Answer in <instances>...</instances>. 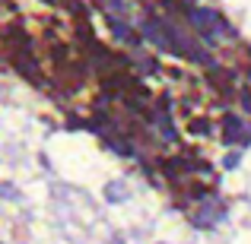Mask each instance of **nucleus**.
<instances>
[{
	"mask_svg": "<svg viewBox=\"0 0 251 244\" xmlns=\"http://www.w3.org/2000/svg\"><path fill=\"white\" fill-rule=\"evenodd\" d=\"M223 213H226V209H223V203L207 200L201 209H197V219H194V222H197V225H213V222L223 219Z\"/></svg>",
	"mask_w": 251,
	"mask_h": 244,
	"instance_id": "2",
	"label": "nucleus"
},
{
	"mask_svg": "<svg viewBox=\"0 0 251 244\" xmlns=\"http://www.w3.org/2000/svg\"><path fill=\"white\" fill-rule=\"evenodd\" d=\"M105 197H108V203H124L127 200V187L118 184V181H111V184H105Z\"/></svg>",
	"mask_w": 251,
	"mask_h": 244,
	"instance_id": "3",
	"label": "nucleus"
},
{
	"mask_svg": "<svg viewBox=\"0 0 251 244\" xmlns=\"http://www.w3.org/2000/svg\"><path fill=\"white\" fill-rule=\"evenodd\" d=\"M242 105H245V108L251 111V92H245V98H242Z\"/></svg>",
	"mask_w": 251,
	"mask_h": 244,
	"instance_id": "5",
	"label": "nucleus"
},
{
	"mask_svg": "<svg viewBox=\"0 0 251 244\" xmlns=\"http://www.w3.org/2000/svg\"><path fill=\"white\" fill-rule=\"evenodd\" d=\"M239 133H242V124H239V117H226V140H235Z\"/></svg>",
	"mask_w": 251,
	"mask_h": 244,
	"instance_id": "4",
	"label": "nucleus"
},
{
	"mask_svg": "<svg viewBox=\"0 0 251 244\" xmlns=\"http://www.w3.org/2000/svg\"><path fill=\"white\" fill-rule=\"evenodd\" d=\"M191 22H194V29L201 32V35H207V38H213L216 32H223V19H220V13H213V10H194L191 13Z\"/></svg>",
	"mask_w": 251,
	"mask_h": 244,
	"instance_id": "1",
	"label": "nucleus"
}]
</instances>
